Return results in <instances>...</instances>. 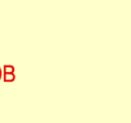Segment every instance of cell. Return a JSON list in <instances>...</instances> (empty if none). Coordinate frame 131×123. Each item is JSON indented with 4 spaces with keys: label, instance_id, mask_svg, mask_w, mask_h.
<instances>
[{
    "label": "cell",
    "instance_id": "cell-1",
    "mask_svg": "<svg viewBox=\"0 0 131 123\" xmlns=\"http://www.w3.org/2000/svg\"><path fill=\"white\" fill-rule=\"evenodd\" d=\"M0 77H1V71H0Z\"/></svg>",
    "mask_w": 131,
    "mask_h": 123
}]
</instances>
